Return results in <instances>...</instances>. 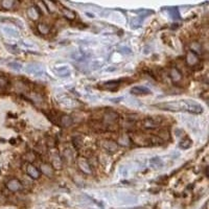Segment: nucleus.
<instances>
[{
	"instance_id": "21",
	"label": "nucleus",
	"mask_w": 209,
	"mask_h": 209,
	"mask_svg": "<svg viewBox=\"0 0 209 209\" xmlns=\"http://www.w3.org/2000/svg\"><path fill=\"white\" fill-rule=\"evenodd\" d=\"M63 13H64V16L66 17V18L70 19V20H72V19H74L75 15L73 12H71L70 10H67V8H63Z\"/></svg>"
},
{
	"instance_id": "7",
	"label": "nucleus",
	"mask_w": 209,
	"mask_h": 209,
	"mask_svg": "<svg viewBox=\"0 0 209 209\" xmlns=\"http://www.w3.org/2000/svg\"><path fill=\"white\" fill-rule=\"evenodd\" d=\"M26 173L30 178L33 179H39L40 177V170L36 167L33 164H27V167H26Z\"/></svg>"
},
{
	"instance_id": "15",
	"label": "nucleus",
	"mask_w": 209,
	"mask_h": 209,
	"mask_svg": "<svg viewBox=\"0 0 209 209\" xmlns=\"http://www.w3.org/2000/svg\"><path fill=\"white\" fill-rule=\"evenodd\" d=\"M38 30L43 35H47L50 31V27L46 25L45 23H40V24H38Z\"/></svg>"
},
{
	"instance_id": "5",
	"label": "nucleus",
	"mask_w": 209,
	"mask_h": 209,
	"mask_svg": "<svg viewBox=\"0 0 209 209\" xmlns=\"http://www.w3.org/2000/svg\"><path fill=\"white\" fill-rule=\"evenodd\" d=\"M6 187L10 189V191H19L22 189V184L18 179H10L7 183H6Z\"/></svg>"
},
{
	"instance_id": "16",
	"label": "nucleus",
	"mask_w": 209,
	"mask_h": 209,
	"mask_svg": "<svg viewBox=\"0 0 209 209\" xmlns=\"http://www.w3.org/2000/svg\"><path fill=\"white\" fill-rule=\"evenodd\" d=\"M149 163H151V165L153 166L154 168H159L162 166V160L160 159L159 157H155V158H153V159H151Z\"/></svg>"
},
{
	"instance_id": "10",
	"label": "nucleus",
	"mask_w": 209,
	"mask_h": 209,
	"mask_svg": "<svg viewBox=\"0 0 209 209\" xmlns=\"http://www.w3.org/2000/svg\"><path fill=\"white\" fill-rule=\"evenodd\" d=\"M102 147H104L106 151L108 152H111V153H114V152L117 151V144L115 142L111 140H104L102 141Z\"/></svg>"
},
{
	"instance_id": "8",
	"label": "nucleus",
	"mask_w": 209,
	"mask_h": 209,
	"mask_svg": "<svg viewBox=\"0 0 209 209\" xmlns=\"http://www.w3.org/2000/svg\"><path fill=\"white\" fill-rule=\"evenodd\" d=\"M168 77H170V80L173 82L177 83V82L181 81V79H182V73L179 71L178 68H170L168 70Z\"/></svg>"
},
{
	"instance_id": "23",
	"label": "nucleus",
	"mask_w": 209,
	"mask_h": 209,
	"mask_svg": "<svg viewBox=\"0 0 209 209\" xmlns=\"http://www.w3.org/2000/svg\"><path fill=\"white\" fill-rule=\"evenodd\" d=\"M8 85V82L5 77H0V87H6Z\"/></svg>"
},
{
	"instance_id": "12",
	"label": "nucleus",
	"mask_w": 209,
	"mask_h": 209,
	"mask_svg": "<svg viewBox=\"0 0 209 209\" xmlns=\"http://www.w3.org/2000/svg\"><path fill=\"white\" fill-rule=\"evenodd\" d=\"M27 16L31 19V20H37L41 16V12L39 10V8L36 7V6H30V7L27 10Z\"/></svg>"
},
{
	"instance_id": "9",
	"label": "nucleus",
	"mask_w": 209,
	"mask_h": 209,
	"mask_svg": "<svg viewBox=\"0 0 209 209\" xmlns=\"http://www.w3.org/2000/svg\"><path fill=\"white\" fill-rule=\"evenodd\" d=\"M131 93L135 94V95H147V94L151 93V90L145 87L136 86V87H133L132 89H131Z\"/></svg>"
},
{
	"instance_id": "19",
	"label": "nucleus",
	"mask_w": 209,
	"mask_h": 209,
	"mask_svg": "<svg viewBox=\"0 0 209 209\" xmlns=\"http://www.w3.org/2000/svg\"><path fill=\"white\" fill-rule=\"evenodd\" d=\"M118 87V82L117 81H111V82H108V83H105L104 85V88L106 89H110V90H113L115 88Z\"/></svg>"
},
{
	"instance_id": "20",
	"label": "nucleus",
	"mask_w": 209,
	"mask_h": 209,
	"mask_svg": "<svg viewBox=\"0 0 209 209\" xmlns=\"http://www.w3.org/2000/svg\"><path fill=\"white\" fill-rule=\"evenodd\" d=\"M190 145H191V140H190V139H188V138L183 139V140L180 142V147H181V149H188Z\"/></svg>"
},
{
	"instance_id": "3",
	"label": "nucleus",
	"mask_w": 209,
	"mask_h": 209,
	"mask_svg": "<svg viewBox=\"0 0 209 209\" xmlns=\"http://www.w3.org/2000/svg\"><path fill=\"white\" fill-rule=\"evenodd\" d=\"M162 123V118L160 116H154V117H145L141 120V126L149 130L158 129Z\"/></svg>"
},
{
	"instance_id": "2",
	"label": "nucleus",
	"mask_w": 209,
	"mask_h": 209,
	"mask_svg": "<svg viewBox=\"0 0 209 209\" xmlns=\"http://www.w3.org/2000/svg\"><path fill=\"white\" fill-rule=\"evenodd\" d=\"M118 122V114L114 111H105L102 114V118L92 123V126L98 128L100 131H115Z\"/></svg>"
},
{
	"instance_id": "13",
	"label": "nucleus",
	"mask_w": 209,
	"mask_h": 209,
	"mask_svg": "<svg viewBox=\"0 0 209 209\" xmlns=\"http://www.w3.org/2000/svg\"><path fill=\"white\" fill-rule=\"evenodd\" d=\"M59 121H60V124L62 126H70L71 124L73 123V119L70 116H67V115H63L62 117H60Z\"/></svg>"
},
{
	"instance_id": "22",
	"label": "nucleus",
	"mask_w": 209,
	"mask_h": 209,
	"mask_svg": "<svg viewBox=\"0 0 209 209\" xmlns=\"http://www.w3.org/2000/svg\"><path fill=\"white\" fill-rule=\"evenodd\" d=\"M8 67L15 69V70H21V68H22V65L19 64V63L14 62V63H10V64H8Z\"/></svg>"
},
{
	"instance_id": "14",
	"label": "nucleus",
	"mask_w": 209,
	"mask_h": 209,
	"mask_svg": "<svg viewBox=\"0 0 209 209\" xmlns=\"http://www.w3.org/2000/svg\"><path fill=\"white\" fill-rule=\"evenodd\" d=\"M51 165L54 168H61V166H62V161H61V158L58 154H54L51 156Z\"/></svg>"
},
{
	"instance_id": "11",
	"label": "nucleus",
	"mask_w": 209,
	"mask_h": 209,
	"mask_svg": "<svg viewBox=\"0 0 209 209\" xmlns=\"http://www.w3.org/2000/svg\"><path fill=\"white\" fill-rule=\"evenodd\" d=\"M77 164H79V167L81 168L84 173H86V174H91L92 173L91 165H90L89 162H88L86 159H83V158L80 159L79 161H77Z\"/></svg>"
},
{
	"instance_id": "1",
	"label": "nucleus",
	"mask_w": 209,
	"mask_h": 209,
	"mask_svg": "<svg viewBox=\"0 0 209 209\" xmlns=\"http://www.w3.org/2000/svg\"><path fill=\"white\" fill-rule=\"evenodd\" d=\"M154 107L160 110H166V111L173 112H188L193 114H201L203 113V107L197 102L190 100H180L175 102H165L160 104L154 105Z\"/></svg>"
},
{
	"instance_id": "4",
	"label": "nucleus",
	"mask_w": 209,
	"mask_h": 209,
	"mask_svg": "<svg viewBox=\"0 0 209 209\" xmlns=\"http://www.w3.org/2000/svg\"><path fill=\"white\" fill-rule=\"evenodd\" d=\"M185 62H186V64L188 65V66L193 67V66H196V65L199 64L200 59H199V57H198V54H196L195 52L189 50L186 54V58H185Z\"/></svg>"
},
{
	"instance_id": "18",
	"label": "nucleus",
	"mask_w": 209,
	"mask_h": 209,
	"mask_svg": "<svg viewBox=\"0 0 209 209\" xmlns=\"http://www.w3.org/2000/svg\"><path fill=\"white\" fill-rule=\"evenodd\" d=\"M0 4H1L3 8L10 10V8H13L15 5H17V4H18V2H16V1H2Z\"/></svg>"
},
{
	"instance_id": "17",
	"label": "nucleus",
	"mask_w": 209,
	"mask_h": 209,
	"mask_svg": "<svg viewBox=\"0 0 209 209\" xmlns=\"http://www.w3.org/2000/svg\"><path fill=\"white\" fill-rule=\"evenodd\" d=\"M27 71H28L29 73H33V74H35V75H40L43 73V71L41 70L40 67H36V66H28Z\"/></svg>"
},
{
	"instance_id": "6",
	"label": "nucleus",
	"mask_w": 209,
	"mask_h": 209,
	"mask_svg": "<svg viewBox=\"0 0 209 209\" xmlns=\"http://www.w3.org/2000/svg\"><path fill=\"white\" fill-rule=\"evenodd\" d=\"M40 173H42V174L47 177H51L54 174V168L52 167V165L50 163H42L41 168H40Z\"/></svg>"
}]
</instances>
